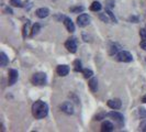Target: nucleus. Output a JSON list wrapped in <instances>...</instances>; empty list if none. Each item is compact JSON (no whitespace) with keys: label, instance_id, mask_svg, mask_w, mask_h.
Listing matches in <instances>:
<instances>
[{"label":"nucleus","instance_id":"1","mask_svg":"<svg viewBox=\"0 0 146 132\" xmlns=\"http://www.w3.org/2000/svg\"><path fill=\"white\" fill-rule=\"evenodd\" d=\"M48 113V106L42 100H36L32 105V115L35 119H43Z\"/></svg>","mask_w":146,"mask_h":132},{"label":"nucleus","instance_id":"2","mask_svg":"<svg viewBox=\"0 0 146 132\" xmlns=\"http://www.w3.org/2000/svg\"><path fill=\"white\" fill-rule=\"evenodd\" d=\"M46 79H47V77H46V74L45 73H35L33 76H32V78H31V81H32V84L33 85H35V86H43L46 84Z\"/></svg>","mask_w":146,"mask_h":132},{"label":"nucleus","instance_id":"3","mask_svg":"<svg viewBox=\"0 0 146 132\" xmlns=\"http://www.w3.org/2000/svg\"><path fill=\"white\" fill-rule=\"evenodd\" d=\"M117 59L119 62H123V63H130L133 61V56L130 52L127 51H120L117 54Z\"/></svg>","mask_w":146,"mask_h":132},{"label":"nucleus","instance_id":"4","mask_svg":"<svg viewBox=\"0 0 146 132\" xmlns=\"http://www.w3.org/2000/svg\"><path fill=\"white\" fill-rule=\"evenodd\" d=\"M65 47L67 49V51L70 53H76L77 52V47H78V43L76 37H69L65 42Z\"/></svg>","mask_w":146,"mask_h":132},{"label":"nucleus","instance_id":"5","mask_svg":"<svg viewBox=\"0 0 146 132\" xmlns=\"http://www.w3.org/2000/svg\"><path fill=\"white\" fill-rule=\"evenodd\" d=\"M91 21V19H90V17L86 13H81V15H78V18H77V24H78V27L79 28H85V27H87L88 24L90 23Z\"/></svg>","mask_w":146,"mask_h":132},{"label":"nucleus","instance_id":"6","mask_svg":"<svg viewBox=\"0 0 146 132\" xmlns=\"http://www.w3.org/2000/svg\"><path fill=\"white\" fill-rule=\"evenodd\" d=\"M18 77H19V73L17 69H10L9 71V77H8V84L9 86H12L15 85L17 81H18Z\"/></svg>","mask_w":146,"mask_h":132},{"label":"nucleus","instance_id":"7","mask_svg":"<svg viewBox=\"0 0 146 132\" xmlns=\"http://www.w3.org/2000/svg\"><path fill=\"white\" fill-rule=\"evenodd\" d=\"M107 116L110 117V118H112L113 120H115L119 125H122V123H123V121H124V117H123V115H122V113H120V112H117V111L109 112Z\"/></svg>","mask_w":146,"mask_h":132},{"label":"nucleus","instance_id":"8","mask_svg":"<svg viewBox=\"0 0 146 132\" xmlns=\"http://www.w3.org/2000/svg\"><path fill=\"white\" fill-rule=\"evenodd\" d=\"M60 109L63 110V112H65L67 115H73L74 113V106L70 101H65L62 103Z\"/></svg>","mask_w":146,"mask_h":132},{"label":"nucleus","instance_id":"9","mask_svg":"<svg viewBox=\"0 0 146 132\" xmlns=\"http://www.w3.org/2000/svg\"><path fill=\"white\" fill-rule=\"evenodd\" d=\"M107 105H108V107H110L111 109H114V110L120 109L122 107V103H121L120 99H110V100H108Z\"/></svg>","mask_w":146,"mask_h":132},{"label":"nucleus","instance_id":"10","mask_svg":"<svg viewBox=\"0 0 146 132\" xmlns=\"http://www.w3.org/2000/svg\"><path fill=\"white\" fill-rule=\"evenodd\" d=\"M63 22H64V25H65V28L67 29L68 32H70V33L75 32V24H74V22L72 21L70 18L65 17V19L63 20Z\"/></svg>","mask_w":146,"mask_h":132},{"label":"nucleus","instance_id":"11","mask_svg":"<svg viewBox=\"0 0 146 132\" xmlns=\"http://www.w3.org/2000/svg\"><path fill=\"white\" fill-rule=\"evenodd\" d=\"M69 66H67V65H58L57 66V68H56V73L58 74L59 76H67L68 75V73H69Z\"/></svg>","mask_w":146,"mask_h":132},{"label":"nucleus","instance_id":"12","mask_svg":"<svg viewBox=\"0 0 146 132\" xmlns=\"http://www.w3.org/2000/svg\"><path fill=\"white\" fill-rule=\"evenodd\" d=\"M35 15H36L37 18L44 19V18H46L47 15H50V10L47 8H38L36 10V12H35Z\"/></svg>","mask_w":146,"mask_h":132},{"label":"nucleus","instance_id":"13","mask_svg":"<svg viewBox=\"0 0 146 132\" xmlns=\"http://www.w3.org/2000/svg\"><path fill=\"white\" fill-rule=\"evenodd\" d=\"M114 130V125H112L110 121H104L101 125V131L106 132H111Z\"/></svg>","mask_w":146,"mask_h":132},{"label":"nucleus","instance_id":"14","mask_svg":"<svg viewBox=\"0 0 146 132\" xmlns=\"http://www.w3.org/2000/svg\"><path fill=\"white\" fill-rule=\"evenodd\" d=\"M88 85H89V88H90V90L92 93L97 91V89H98V81H97L96 77H91L89 83H88Z\"/></svg>","mask_w":146,"mask_h":132},{"label":"nucleus","instance_id":"15","mask_svg":"<svg viewBox=\"0 0 146 132\" xmlns=\"http://www.w3.org/2000/svg\"><path fill=\"white\" fill-rule=\"evenodd\" d=\"M8 63H9V59H8V56L6 55V53L5 52H1L0 53V65L2 66V67H5V66L8 65Z\"/></svg>","mask_w":146,"mask_h":132},{"label":"nucleus","instance_id":"16","mask_svg":"<svg viewBox=\"0 0 146 132\" xmlns=\"http://www.w3.org/2000/svg\"><path fill=\"white\" fill-rule=\"evenodd\" d=\"M101 9H102V6H101V3H100L99 1H94V2L90 5V10H91V11L97 12V11H100Z\"/></svg>","mask_w":146,"mask_h":132},{"label":"nucleus","instance_id":"17","mask_svg":"<svg viewBox=\"0 0 146 132\" xmlns=\"http://www.w3.org/2000/svg\"><path fill=\"white\" fill-rule=\"evenodd\" d=\"M74 71L75 72H81L82 71V65H81L80 59H75L74 61Z\"/></svg>","mask_w":146,"mask_h":132},{"label":"nucleus","instance_id":"18","mask_svg":"<svg viewBox=\"0 0 146 132\" xmlns=\"http://www.w3.org/2000/svg\"><path fill=\"white\" fill-rule=\"evenodd\" d=\"M40 30H41V25H40L38 23H35V24L32 27V30H31V37H35L37 33H38Z\"/></svg>","mask_w":146,"mask_h":132},{"label":"nucleus","instance_id":"19","mask_svg":"<svg viewBox=\"0 0 146 132\" xmlns=\"http://www.w3.org/2000/svg\"><path fill=\"white\" fill-rule=\"evenodd\" d=\"M81 73L84 75V77L88 79V78H91L92 77V75H94V72L91 71V69H89V68H85V69H82L81 71Z\"/></svg>","mask_w":146,"mask_h":132},{"label":"nucleus","instance_id":"20","mask_svg":"<svg viewBox=\"0 0 146 132\" xmlns=\"http://www.w3.org/2000/svg\"><path fill=\"white\" fill-rule=\"evenodd\" d=\"M119 51H120V46H119L117 44H113V45H111V47H110L109 54L110 55H114V54H117Z\"/></svg>","mask_w":146,"mask_h":132},{"label":"nucleus","instance_id":"21","mask_svg":"<svg viewBox=\"0 0 146 132\" xmlns=\"http://www.w3.org/2000/svg\"><path fill=\"white\" fill-rule=\"evenodd\" d=\"M70 12H73V13H81L84 10H85V8L82 7V6H75V7H72L70 9Z\"/></svg>","mask_w":146,"mask_h":132},{"label":"nucleus","instance_id":"22","mask_svg":"<svg viewBox=\"0 0 146 132\" xmlns=\"http://www.w3.org/2000/svg\"><path fill=\"white\" fill-rule=\"evenodd\" d=\"M10 5H11L12 7H15V8L23 7V3H22L21 0H10Z\"/></svg>","mask_w":146,"mask_h":132},{"label":"nucleus","instance_id":"23","mask_svg":"<svg viewBox=\"0 0 146 132\" xmlns=\"http://www.w3.org/2000/svg\"><path fill=\"white\" fill-rule=\"evenodd\" d=\"M29 25H30V21H27V23L23 25V31H22V35L23 37L25 39V37H28V32H29Z\"/></svg>","mask_w":146,"mask_h":132},{"label":"nucleus","instance_id":"24","mask_svg":"<svg viewBox=\"0 0 146 132\" xmlns=\"http://www.w3.org/2000/svg\"><path fill=\"white\" fill-rule=\"evenodd\" d=\"M106 13L109 15V18L111 19V21L112 22H114V23H117V18L114 17V15L112 13V11H111V9H106Z\"/></svg>","mask_w":146,"mask_h":132},{"label":"nucleus","instance_id":"25","mask_svg":"<svg viewBox=\"0 0 146 132\" xmlns=\"http://www.w3.org/2000/svg\"><path fill=\"white\" fill-rule=\"evenodd\" d=\"M99 19L102 22H104V23H108L109 22V15H107L106 12L104 13H99Z\"/></svg>","mask_w":146,"mask_h":132},{"label":"nucleus","instance_id":"26","mask_svg":"<svg viewBox=\"0 0 146 132\" xmlns=\"http://www.w3.org/2000/svg\"><path fill=\"white\" fill-rule=\"evenodd\" d=\"M115 6L114 0H106V9H112Z\"/></svg>","mask_w":146,"mask_h":132},{"label":"nucleus","instance_id":"27","mask_svg":"<svg viewBox=\"0 0 146 132\" xmlns=\"http://www.w3.org/2000/svg\"><path fill=\"white\" fill-rule=\"evenodd\" d=\"M106 113L104 112H100V113H98L97 116H95V120H97V121H100V120H102L103 118H106Z\"/></svg>","mask_w":146,"mask_h":132},{"label":"nucleus","instance_id":"28","mask_svg":"<svg viewBox=\"0 0 146 132\" xmlns=\"http://www.w3.org/2000/svg\"><path fill=\"white\" fill-rule=\"evenodd\" d=\"M139 116L141 118H146V109L145 108H139Z\"/></svg>","mask_w":146,"mask_h":132},{"label":"nucleus","instance_id":"29","mask_svg":"<svg viewBox=\"0 0 146 132\" xmlns=\"http://www.w3.org/2000/svg\"><path fill=\"white\" fill-rule=\"evenodd\" d=\"M139 130L146 132V120H143V121L139 123Z\"/></svg>","mask_w":146,"mask_h":132},{"label":"nucleus","instance_id":"30","mask_svg":"<svg viewBox=\"0 0 146 132\" xmlns=\"http://www.w3.org/2000/svg\"><path fill=\"white\" fill-rule=\"evenodd\" d=\"M129 20L131 22H133V23H137V22H139V18L135 17V15H131V17L129 18Z\"/></svg>","mask_w":146,"mask_h":132},{"label":"nucleus","instance_id":"31","mask_svg":"<svg viewBox=\"0 0 146 132\" xmlns=\"http://www.w3.org/2000/svg\"><path fill=\"white\" fill-rule=\"evenodd\" d=\"M139 35H141L142 39H146V29L139 30Z\"/></svg>","mask_w":146,"mask_h":132},{"label":"nucleus","instance_id":"32","mask_svg":"<svg viewBox=\"0 0 146 132\" xmlns=\"http://www.w3.org/2000/svg\"><path fill=\"white\" fill-rule=\"evenodd\" d=\"M139 45H141V47H142L144 51H146V39H143Z\"/></svg>","mask_w":146,"mask_h":132},{"label":"nucleus","instance_id":"33","mask_svg":"<svg viewBox=\"0 0 146 132\" xmlns=\"http://www.w3.org/2000/svg\"><path fill=\"white\" fill-rule=\"evenodd\" d=\"M5 12H6V13H8V15H12V13H13V11H12V10H11L9 7L5 8Z\"/></svg>","mask_w":146,"mask_h":132},{"label":"nucleus","instance_id":"34","mask_svg":"<svg viewBox=\"0 0 146 132\" xmlns=\"http://www.w3.org/2000/svg\"><path fill=\"white\" fill-rule=\"evenodd\" d=\"M142 101H143L144 103H146V95L143 96V98H142Z\"/></svg>","mask_w":146,"mask_h":132},{"label":"nucleus","instance_id":"35","mask_svg":"<svg viewBox=\"0 0 146 132\" xmlns=\"http://www.w3.org/2000/svg\"><path fill=\"white\" fill-rule=\"evenodd\" d=\"M145 59H146V57H145Z\"/></svg>","mask_w":146,"mask_h":132}]
</instances>
